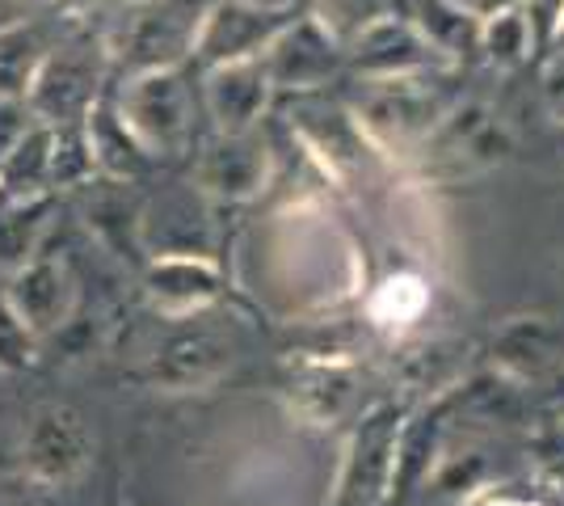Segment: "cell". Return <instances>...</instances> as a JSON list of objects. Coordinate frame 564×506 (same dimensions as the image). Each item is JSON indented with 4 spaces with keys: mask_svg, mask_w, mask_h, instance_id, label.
Returning <instances> with one entry per match:
<instances>
[{
    "mask_svg": "<svg viewBox=\"0 0 564 506\" xmlns=\"http://www.w3.org/2000/svg\"><path fill=\"white\" fill-rule=\"evenodd\" d=\"M212 194L186 186H165L140 203L143 258H215Z\"/></svg>",
    "mask_w": 564,
    "mask_h": 506,
    "instance_id": "52a82bcc",
    "label": "cell"
},
{
    "mask_svg": "<svg viewBox=\"0 0 564 506\" xmlns=\"http://www.w3.org/2000/svg\"><path fill=\"white\" fill-rule=\"evenodd\" d=\"M51 198L39 194V198H18L0 212V266L13 274L18 266H25L39 249H43V237H47L51 224Z\"/></svg>",
    "mask_w": 564,
    "mask_h": 506,
    "instance_id": "603a6c76",
    "label": "cell"
},
{
    "mask_svg": "<svg viewBox=\"0 0 564 506\" xmlns=\"http://www.w3.org/2000/svg\"><path fill=\"white\" fill-rule=\"evenodd\" d=\"M480 51H485V60L497 64V68H518V64L531 60V51H540L535 47V34H531V22H527V13H522V4L485 18V25H480Z\"/></svg>",
    "mask_w": 564,
    "mask_h": 506,
    "instance_id": "cb8c5ba5",
    "label": "cell"
},
{
    "mask_svg": "<svg viewBox=\"0 0 564 506\" xmlns=\"http://www.w3.org/2000/svg\"><path fill=\"white\" fill-rule=\"evenodd\" d=\"M514 152V140L506 131V122H497L485 106L476 101H455L447 110V119L438 122L425 144L417 148L425 173L434 177H471L480 169L501 165Z\"/></svg>",
    "mask_w": 564,
    "mask_h": 506,
    "instance_id": "8992f818",
    "label": "cell"
},
{
    "mask_svg": "<svg viewBox=\"0 0 564 506\" xmlns=\"http://www.w3.org/2000/svg\"><path fill=\"white\" fill-rule=\"evenodd\" d=\"M274 94L279 89L265 73L261 55L203 68V106H207L215 131H258Z\"/></svg>",
    "mask_w": 564,
    "mask_h": 506,
    "instance_id": "2e32d148",
    "label": "cell"
},
{
    "mask_svg": "<svg viewBox=\"0 0 564 506\" xmlns=\"http://www.w3.org/2000/svg\"><path fill=\"white\" fill-rule=\"evenodd\" d=\"M261 64L279 94H321L346 73V43L329 25L312 18H295L270 47L261 51Z\"/></svg>",
    "mask_w": 564,
    "mask_h": 506,
    "instance_id": "30bf717a",
    "label": "cell"
},
{
    "mask_svg": "<svg viewBox=\"0 0 564 506\" xmlns=\"http://www.w3.org/2000/svg\"><path fill=\"white\" fill-rule=\"evenodd\" d=\"M270 177V148L258 131H215L194 161V186L215 203H245Z\"/></svg>",
    "mask_w": 564,
    "mask_h": 506,
    "instance_id": "9a60e30c",
    "label": "cell"
},
{
    "mask_svg": "<svg viewBox=\"0 0 564 506\" xmlns=\"http://www.w3.org/2000/svg\"><path fill=\"white\" fill-rule=\"evenodd\" d=\"M413 401H379L358 413L333 485V506H388L404 418Z\"/></svg>",
    "mask_w": 564,
    "mask_h": 506,
    "instance_id": "277c9868",
    "label": "cell"
},
{
    "mask_svg": "<svg viewBox=\"0 0 564 506\" xmlns=\"http://www.w3.org/2000/svg\"><path fill=\"white\" fill-rule=\"evenodd\" d=\"M0 506H9V503H0Z\"/></svg>",
    "mask_w": 564,
    "mask_h": 506,
    "instance_id": "8d00e7d4",
    "label": "cell"
},
{
    "mask_svg": "<svg viewBox=\"0 0 564 506\" xmlns=\"http://www.w3.org/2000/svg\"><path fill=\"white\" fill-rule=\"evenodd\" d=\"M464 506H561V498L540 482H531V485L501 482V485H480V489H471L468 498H464Z\"/></svg>",
    "mask_w": 564,
    "mask_h": 506,
    "instance_id": "f1b7e54d",
    "label": "cell"
},
{
    "mask_svg": "<svg viewBox=\"0 0 564 506\" xmlns=\"http://www.w3.org/2000/svg\"><path fill=\"white\" fill-rule=\"evenodd\" d=\"M494 363L501 376H510L518 385L543 380L564 363V334L543 316H518L494 342Z\"/></svg>",
    "mask_w": 564,
    "mask_h": 506,
    "instance_id": "ac0fdd59",
    "label": "cell"
},
{
    "mask_svg": "<svg viewBox=\"0 0 564 506\" xmlns=\"http://www.w3.org/2000/svg\"><path fill=\"white\" fill-rule=\"evenodd\" d=\"M55 9H59V18H68V22H76L80 13H89L97 0H51Z\"/></svg>",
    "mask_w": 564,
    "mask_h": 506,
    "instance_id": "836d02e7",
    "label": "cell"
},
{
    "mask_svg": "<svg viewBox=\"0 0 564 506\" xmlns=\"http://www.w3.org/2000/svg\"><path fill=\"white\" fill-rule=\"evenodd\" d=\"M522 13L531 22L535 47H552V39L564 22V0H522Z\"/></svg>",
    "mask_w": 564,
    "mask_h": 506,
    "instance_id": "4dcf8cb0",
    "label": "cell"
},
{
    "mask_svg": "<svg viewBox=\"0 0 564 506\" xmlns=\"http://www.w3.org/2000/svg\"><path fill=\"white\" fill-rule=\"evenodd\" d=\"M409 22L422 30V39L447 60L451 68L480 51V25L485 22L471 18L468 9L455 4V0H413Z\"/></svg>",
    "mask_w": 564,
    "mask_h": 506,
    "instance_id": "ffe728a7",
    "label": "cell"
},
{
    "mask_svg": "<svg viewBox=\"0 0 564 506\" xmlns=\"http://www.w3.org/2000/svg\"><path fill=\"white\" fill-rule=\"evenodd\" d=\"M552 47L564 51V22H561V30H556V39H552Z\"/></svg>",
    "mask_w": 564,
    "mask_h": 506,
    "instance_id": "e575fe53",
    "label": "cell"
},
{
    "mask_svg": "<svg viewBox=\"0 0 564 506\" xmlns=\"http://www.w3.org/2000/svg\"><path fill=\"white\" fill-rule=\"evenodd\" d=\"M51 144H55V127L34 119V127L18 140V148L4 157V165H0V194L9 203L51 194Z\"/></svg>",
    "mask_w": 564,
    "mask_h": 506,
    "instance_id": "7402d4cb",
    "label": "cell"
},
{
    "mask_svg": "<svg viewBox=\"0 0 564 506\" xmlns=\"http://www.w3.org/2000/svg\"><path fill=\"white\" fill-rule=\"evenodd\" d=\"M97 177L94 148L85 122H64L55 127V144H51V191L59 186H89Z\"/></svg>",
    "mask_w": 564,
    "mask_h": 506,
    "instance_id": "d4e9b609",
    "label": "cell"
},
{
    "mask_svg": "<svg viewBox=\"0 0 564 506\" xmlns=\"http://www.w3.org/2000/svg\"><path fill=\"white\" fill-rule=\"evenodd\" d=\"M173 334L156 346L148 363V380L169 392H194L212 388L219 376H228L236 363V342L219 325H207V313L169 321Z\"/></svg>",
    "mask_w": 564,
    "mask_h": 506,
    "instance_id": "9c48e42d",
    "label": "cell"
},
{
    "mask_svg": "<svg viewBox=\"0 0 564 506\" xmlns=\"http://www.w3.org/2000/svg\"><path fill=\"white\" fill-rule=\"evenodd\" d=\"M434 68H451V64L425 43L417 25L397 13H383L379 22L358 30L346 43V73H354L358 80H392V76L434 73Z\"/></svg>",
    "mask_w": 564,
    "mask_h": 506,
    "instance_id": "4fadbf2b",
    "label": "cell"
},
{
    "mask_svg": "<svg viewBox=\"0 0 564 506\" xmlns=\"http://www.w3.org/2000/svg\"><path fill=\"white\" fill-rule=\"evenodd\" d=\"M110 85V51L101 34H72L55 43L43 68L34 76L25 106L39 122L64 127V122H85L94 101Z\"/></svg>",
    "mask_w": 564,
    "mask_h": 506,
    "instance_id": "3957f363",
    "label": "cell"
},
{
    "mask_svg": "<svg viewBox=\"0 0 564 506\" xmlns=\"http://www.w3.org/2000/svg\"><path fill=\"white\" fill-rule=\"evenodd\" d=\"M94 460V434L72 406H39L22 434V469L39 485H72Z\"/></svg>",
    "mask_w": 564,
    "mask_h": 506,
    "instance_id": "8fae6325",
    "label": "cell"
},
{
    "mask_svg": "<svg viewBox=\"0 0 564 506\" xmlns=\"http://www.w3.org/2000/svg\"><path fill=\"white\" fill-rule=\"evenodd\" d=\"M4 295L25 316V325L47 342L72 325L76 304H80V283H76V270L68 266V258H51L39 249L30 262L9 274Z\"/></svg>",
    "mask_w": 564,
    "mask_h": 506,
    "instance_id": "5bb4252c",
    "label": "cell"
},
{
    "mask_svg": "<svg viewBox=\"0 0 564 506\" xmlns=\"http://www.w3.org/2000/svg\"><path fill=\"white\" fill-rule=\"evenodd\" d=\"M118 110L156 161L182 157L194 140V97L182 68H156L140 76H118Z\"/></svg>",
    "mask_w": 564,
    "mask_h": 506,
    "instance_id": "5b68a950",
    "label": "cell"
},
{
    "mask_svg": "<svg viewBox=\"0 0 564 506\" xmlns=\"http://www.w3.org/2000/svg\"><path fill=\"white\" fill-rule=\"evenodd\" d=\"M55 51V39L43 22L0 25V97H25L34 76Z\"/></svg>",
    "mask_w": 564,
    "mask_h": 506,
    "instance_id": "44dd1931",
    "label": "cell"
},
{
    "mask_svg": "<svg viewBox=\"0 0 564 506\" xmlns=\"http://www.w3.org/2000/svg\"><path fill=\"white\" fill-rule=\"evenodd\" d=\"M140 288L152 304V313L165 321L207 313L224 295V270L215 258H148L140 270Z\"/></svg>",
    "mask_w": 564,
    "mask_h": 506,
    "instance_id": "e0dca14e",
    "label": "cell"
},
{
    "mask_svg": "<svg viewBox=\"0 0 564 506\" xmlns=\"http://www.w3.org/2000/svg\"><path fill=\"white\" fill-rule=\"evenodd\" d=\"M455 4H464L471 18H494V13H506V9H518L522 0H455Z\"/></svg>",
    "mask_w": 564,
    "mask_h": 506,
    "instance_id": "d6a6232c",
    "label": "cell"
},
{
    "mask_svg": "<svg viewBox=\"0 0 564 506\" xmlns=\"http://www.w3.org/2000/svg\"><path fill=\"white\" fill-rule=\"evenodd\" d=\"M300 13L291 4H270V0H215L203 18L198 43H194V64L215 68L232 60H258L261 51L279 39Z\"/></svg>",
    "mask_w": 564,
    "mask_h": 506,
    "instance_id": "ba28073f",
    "label": "cell"
},
{
    "mask_svg": "<svg viewBox=\"0 0 564 506\" xmlns=\"http://www.w3.org/2000/svg\"><path fill=\"white\" fill-rule=\"evenodd\" d=\"M30 127H34V115H30L25 97H0V165Z\"/></svg>",
    "mask_w": 564,
    "mask_h": 506,
    "instance_id": "f546056e",
    "label": "cell"
},
{
    "mask_svg": "<svg viewBox=\"0 0 564 506\" xmlns=\"http://www.w3.org/2000/svg\"><path fill=\"white\" fill-rule=\"evenodd\" d=\"M39 346H43V337L25 325V316L0 291V372H9V376L30 372L39 363Z\"/></svg>",
    "mask_w": 564,
    "mask_h": 506,
    "instance_id": "4316f807",
    "label": "cell"
},
{
    "mask_svg": "<svg viewBox=\"0 0 564 506\" xmlns=\"http://www.w3.org/2000/svg\"><path fill=\"white\" fill-rule=\"evenodd\" d=\"M215 0H127L106 25L110 73L140 76L156 68H182L194 60L203 18Z\"/></svg>",
    "mask_w": 564,
    "mask_h": 506,
    "instance_id": "6da1fadb",
    "label": "cell"
},
{
    "mask_svg": "<svg viewBox=\"0 0 564 506\" xmlns=\"http://www.w3.org/2000/svg\"><path fill=\"white\" fill-rule=\"evenodd\" d=\"M451 68L417 76H392V80H358L362 94L354 101V119L362 127L367 144L383 152H417L425 136L447 119L455 97L443 94V76Z\"/></svg>",
    "mask_w": 564,
    "mask_h": 506,
    "instance_id": "7a4b0ae2",
    "label": "cell"
},
{
    "mask_svg": "<svg viewBox=\"0 0 564 506\" xmlns=\"http://www.w3.org/2000/svg\"><path fill=\"white\" fill-rule=\"evenodd\" d=\"M89 131V148H94L97 173L110 177V182H135L148 169L156 165V157L135 140V131L127 127L122 110H118L115 94H101L85 119Z\"/></svg>",
    "mask_w": 564,
    "mask_h": 506,
    "instance_id": "d6986e66",
    "label": "cell"
},
{
    "mask_svg": "<svg viewBox=\"0 0 564 506\" xmlns=\"http://www.w3.org/2000/svg\"><path fill=\"white\" fill-rule=\"evenodd\" d=\"M543 101L547 115L564 127V51H552V60L543 64Z\"/></svg>",
    "mask_w": 564,
    "mask_h": 506,
    "instance_id": "1f68e13d",
    "label": "cell"
},
{
    "mask_svg": "<svg viewBox=\"0 0 564 506\" xmlns=\"http://www.w3.org/2000/svg\"><path fill=\"white\" fill-rule=\"evenodd\" d=\"M282 401L307 427H337L358 413L362 367L358 359H291L282 376Z\"/></svg>",
    "mask_w": 564,
    "mask_h": 506,
    "instance_id": "7c38bea8",
    "label": "cell"
},
{
    "mask_svg": "<svg viewBox=\"0 0 564 506\" xmlns=\"http://www.w3.org/2000/svg\"><path fill=\"white\" fill-rule=\"evenodd\" d=\"M561 161H564V127H561Z\"/></svg>",
    "mask_w": 564,
    "mask_h": 506,
    "instance_id": "d590c367",
    "label": "cell"
},
{
    "mask_svg": "<svg viewBox=\"0 0 564 506\" xmlns=\"http://www.w3.org/2000/svg\"><path fill=\"white\" fill-rule=\"evenodd\" d=\"M392 9V0H316V18L329 25L341 43H350L358 30H367Z\"/></svg>",
    "mask_w": 564,
    "mask_h": 506,
    "instance_id": "83f0119b",
    "label": "cell"
},
{
    "mask_svg": "<svg viewBox=\"0 0 564 506\" xmlns=\"http://www.w3.org/2000/svg\"><path fill=\"white\" fill-rule=\"evenodd\" d=\"M425 288L417 279H392V283H383V288L371 295V304H367V316H371V325H383V330H404V325H413L425 309Z\"/></svg>",
    "mask_w": 564,
    "mask_h": 506,
    "instance_id": "484cf974",
    "label": "cell"
}]
</instances>
